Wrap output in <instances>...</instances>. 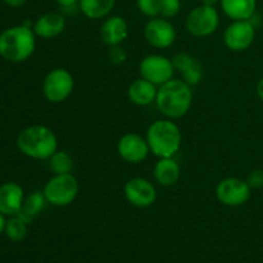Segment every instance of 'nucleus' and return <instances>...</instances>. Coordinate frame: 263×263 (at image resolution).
I'll use <instances>...</instances> for the list:
<instances>
[{
  "label": "nucleus",
  "mask_w": 263,
  "mask_h": 263,
  "mask_svg": "<svg viewBox=\"0 0 263 263\" xmlns=\"http://www.w3.org/2000/svg\"><path fill=\"white\" fill-rule=\"evenodd\" d=\"M181 9V0H161V17L174 18Z\"/></svg>",
  "instance_id": "obj_26"
},
{
  "label": "nucleus",
  "mask_w": 263,
  "mask_h": 263,
  "mask_svg": "<svg viewBox=\"0 0 263 263\" xmlns=\"http://www.w3.org/2000/svg\"><path fill=\"white\" fill-rule=\"evenodd\" d=\"M139 72L143 79L148 80L156 86H161L174 79L175 66L172 59H168L167 57L161 54H151L140 61Z\"/></svg>",
  "instance_id": "obj_8"
},
{
  "label": "nucleus",
  "mask_w": 263,
  "mask_h": 263,
  "mask_svg": "<svg viewBox=\"0 0 263 263\" xmlns=\"http://www.w3.org/2000/svg\"><path fill=\"white\" fill-rule=\"evenodd\" d=\"M256 39V27L252 20L233 21L223 32V43L231 51H244Z\"/></svg>",
  "instance_id": "obj_10"
},
{
  "label": "nucleus",
  "mask_w": 263,
  "mask_h": 263,
  "mask_svg": "<svg viewBox=\"0 0 263 263\" xmlns=\"http://www.w3.org/2000/svg\"><path fill=\"white\" fill-rule=\"evenodd\" d=\"M108 57H109L110 62L113 64H122L127 59V54H126L125 49L121 48L120 45L110 46L109 51H108Z\"/></svg>",
  "instance_id": "obj_27"
},
{
  "label": "nucleus",
  "mask_w": 263,
  "mask_h": 263,
  "mask_svg": "<svg viewBox=\"0 0 263 263\" xmlns=\"http://www.w3.org/2000/svg\"><path fill=\"white\" fill-rule=\"evenodd\" d=\"M74 87L73 76L66 68H53L43 80V95L48 102L58 104L71 97Z\"/></svg>",
  "instance_id": "obj_6"
},
{
  "label": "nucleus",
  "mask_w": 263,
  "mask_h": 263,
  "mask_svg": "<svg viewBox=\"0 0 263 263\" xmlns=\"http://www.w3.org/2000/svg\"><path fill=\"white\" fill-rule=\"evenodd\" d=\"M66 28V20L61 13L49 12L40 15L33 22L32 30L41 39H54L61 35Z\"/></svg>",
  "instance_id": "obj_17"
},
{
  "label": "nucleus",
  "mask_w": 263,
  "mask_h": 263,
  "mask_svg": "<svg viewBox=\"0 0 263 263\" xmlns=\"http://www.w3.org/2000/svg\"><path fill=\"white\" fill-rule=\"evenodd\" d=\"M128 36V25L121 15H110L100 27V39L107 46L121 45Z\"/></svg>",
  "instance_id": "obj_16"
},
{
  "label": "nucleus",
  "mask_w": 263,
  "mask_h": 263,
  "mask_svg": "<svg viewBox=\"0 0 263 263\" xmlns=\"http://www.w3.org/2000/svg\"><path fill=\"white\" fill-rule=\"evenodd\" d=\"M251 186L247 180L239 177H228L221 180L216 186L218 202L228 207H240L251 198Z\"/></svg>",
  "instance_id": "obj_9"
},
{
  "label": "nucleus",
  "mask_w": 263,
  "mask_h": 263,
  "mask_svg": "<svg viewBox=\"0 0 263 263\" xmlns=\"http://www.w3.org/2000/svg\"><path fill=\"white\" fill-rule=\"evenodd\" d=\"M154 179L161 186H174L180 179V166L174 157L159 158L154 166Z\"/></svg>",
  "instance_id": "obj_20"
},
{
  "label": "nucleus",
  "mask_w": 263,
  "mask_h": 263,
  "mask_svg": "<svg viewBox=\"0 0 263 263\" xmlns=\"http://www.w3.org/2000/svg\"><path fill=\"white\" fill-rule=\"evenodd\" d=\"M17 148L23 156L32 159H49L58 151V139L50 127L44 125L27 126L18 133Z\"/></svg>",
  "instance_id": "obj_3"
},
{
  "label": "nucleus",
  "mask_w": 263,
  "mask_h": 263,
  "mask_svg": "<svg viewBox=\"0 0 263 263\" xmlns=\"http://www.w3.org/2000/svg\"><path fill=\"white\" fill-rule=\"evenodd\" d=\"M220 26V15L215 7L200 4L187 13L185 27L190 35L195 37L211 36Z\"/></svg>",
  "instance_id": "obj_7"
},
{
  "label": "nucleus",
  "mask_w": 263,
  "mask_h": 263,
  "mask_svg": "<svg viewBox=\"0 0 263 263\" xmlns=\"http://www.w3.org/2000/svg\"><path fill=\"white\" fill-rule=\"evenodd\" d=\"M25 192L20 184L7 181L0 185V213L7 217L20 213L25 202Z\"/></svg>",
  "instance_id": "obj_14"
},
{
  "label": "nucleus",
  "mask_w": 263,
  "mask_h": 263,
  "mask_svg": "<svg viewBox=\"0 0 263 263\" xmlns=\"http://www.w3.org/2000/svg\"><path fill=\"white\" fill-rule=\"evenodd\" d=\"M36 49V35L32 27L17 25L0 32V57L10 63H22L32 57Z\"/></svg>",
  "instance_id": "obj_1"
},
{
  "label": "nucleus",
  "mask_w": 263,
  "mask_h": 263,
  "mask_svg": "<svg viewBox=\"0 0 263 263\" xmlns=\"http://www.w3.org/2000/svg\"><path fill=\"white\" fill-rule=\"evenodd\" d=\"M220 5L230 20L247 21L256 14L257 0H220Z\"/></svg>",
  "instance_id": "obj_19"
},
{
  "label": "nucleus",
  "mask_w": 263,
  "mask_h": 263,
  "mask_svg": "<svg viewBox=\"0 0 263 263\" xmlns=\"http://www.w3.org/2000/svg\"><path fill=\"white\" fill-rule=\"evenodd\" d=\"M5 225H7V216H4L3 213H0V235L4 234Z\"/></svg>",
  "instance_id": "obj_32"
},
{
  "label": "nucleus",
  "mask_w": 263,
  "mask_h": 263,
  "mask_svg": "<svg viewBox=\"0 0 263 263\" xmlns=\"http://www.w3.org/2000/svg\"><path fill=\"white\" fill-rule=\"evenodd\" d=\"M157 91H158V87L156 85L141 77L131 82L127 90V97L133 104L146 107L156 102Z\"/></svg>",
  "instance_id": "obj_18"
},
{
  "label": "nucleus",
  "mask_w": 263,
  "mask_h": 263,
  "mask_svg": "<svg viewBox=\"0 0 263 263\" xmlns=\"http://www.w3.org/2000/svg\"><path fill=\"white\" fill-rule=\"evenodd\" d=\"M3 2L10 8H21L26 4L27 0H3Z\"/></svg>",
  "instance_id": "obj_30"
},
{
  "label": "nucleus",
  "mask_w": 263,
  "mask_h": 263,
  "mask_svg": "<svg viewBox=\"0 0 263 263\" xmlns=\"http://www.w3.org/2000/svg\"><path fill=\"white\" fill-rule=\"evenodd\" d=\"M256 92H257V97L259 98V100L263 103V77L258 81L256 87Z\"/></svg>",
  "instance_id": "obj_31"
},
{
  "label": "nucleus",
  "mask_w": 263,
  "mask_h": 263,
  "mask_svg": "<svg viewBox=\"0 0 263 263\" xmlns=\"http://www.w3.org/2000/svg\"><path fill=\"white\" fill-rule=\"evenodd\" d=\"M144 36L149 45L158 49H166L174 45L176 40L175 26L164 17H153L144 27Z\"/></svg>",
  "instance_id": "obj_11"
},
{
  "label": "nucleus",
  "mask_w": 263,
  "mask_h": 263,
  "mask_svg": "<svg viewBox=\"0 0 263 263\" xmlns=\"http://www.w3.org/2000/svg\"><path fill=\"white\" fill-rule=\"evenodd\" d=\"M118 156L127 163L138 164L148 158L151 149L148 141L139 134H125L117 143Z\"/></svg>",
  "instance_id": "obj_13"
},
{
  "label": "nucleus",
  "mask_w": 263,
  "mask_h": 263,
  "mask_svg": "<svg viewBox=\"0 0 263 263\" xmlns=\"http://www.w3.org/2000/svg\"><path fill=\"white\" fill-rule=\"evenodd\" d=\"M116 5V0H80L79 9L90 20L108 17Z\"/></svg>",
  "instance_id": "obj_21"
},
{
  "label": "nucleus",
  "mask_w": 263,
  "mask_h": 263,
  "mask_svg": "<svg viewBox=\"0 0 263 263\" xmlns=\"http://www.w3.org/2000/svg\"><path fill=\"white\" fill-rule=\"evenodd\" d=\"M200 3L204 5H210V7H216V4L220 3V0H200Z\"/></svg>",
  "instance_id": "obj_33"
},
{
  "label": "nucleus",
  "mask_w": 263,
  "mask_h": 263,
  "mask_svg": "<svg viewBox=\"0 0 263 263\" xmlns=\"http://www.w3.org/2000/svg\"><path fill=\"white\" fill-rule=\"evenodd\" d=\"M145 139L154 156L171 158L181 148L182 134L179 126L168 118L154 121L146 130Z\"/></svg>",
  "instance_id": "obj_4"
},
{
  "label": "nucleus",
  "mask_w": 263,
  "mask_h": 263,
  "mask_svg": "<svg viewBox=\"0 0 263 263\" xmlns=\"http://www.w3.org/2000/svg\"><path fill=\"white\" fill-rule=\"evenodd\" d=\"M27 226L28 223L18 215L10 216L7 218L4 234L13 243H20L27 236Z\"/></svg>",
  "instance_id": "obj_23"
},
{
  "label": "nucleus",
  "mask_w": 263,
  "mask_h": 263,
  "mask_svg": "<svg viewBox=\"0 0 263 263\" xmlns=\"http://www.w3.org/2000/svg\"><path fill=\"white\" fill-rule=\"evenodd\" d=\"M175 69L181 74L182 80L190 86H197L202 82L204 69L202 63L189 53H177L172 58Z\"/></svg>",
  "instance_id": "obj_15"
},
{
  "label": "nucleus",
  "mask_w": 263,
  "mask_h": 263,
  "mask_svg": "<svg viewBox=\"0 0 263 263\" xmlns=\"http://www.w3.org/2000/svg\"><path fill=\"white\" fill-rule=\"evenodd\" d=\"M55 2L62 9H69V8H76L80 0H55Z\"/></svg>",
  "instance_id": "obj_29"
},
{
  "label": "nucleus",
  "mask_w": 263,
  "mask_h": 263,
  "mask_svg": "<svg viewBox=\"0 0 263 263\" xmlns=\"http://www.w3.org/2000/svg\"><path fill=\"white\" fill-rule=\"evenodd\" d=\"M80 185L72 174L54 175L44 186L46 202L54 207H67L77 198Z\"/></svg>",
  "instance_id": "obj_5"
},
{
  "label": "nucleus",
  "mask_w": 263,
  "mask_h": 263,
  "mask_svg": "<svg viewBox=\"0 0 263 263\" xmlns=\"http://www.w3.org/2000/svg\"><path fill=\"white\" fill-rule=\"evenodd\" d=\"M247 182L251 186V189H262L263 187V170L256 168L248 175Z\"/></svg>",
  "instance_id": "obj_28"
},
{
  "label": "nucleus",
  "mask_w": 263,
  "mask_h": 263,
  "mask_svg": "<svg viewBox=\"0 0 263 263\" xmlns=\"http://www.w3.org/2000/svg\"><path fill=\"white\" fill-rule=\"evenodd\" d=\"M49 167L54 175L71 174L73 168V159L66 151H57L49 158Z\"/></svg>",
  "instance_id": "obj_24"
},
{
  "label": "nucleus",
  "mask_w": 263,
  "mask_h": 263,
  "mask_svg": "<svg viewBox=\"0 0 263 263\" xmlns=\"http://www.w3.org/2000/svg\"><path fill=\"white\" fill-rule=\"evenodd\" d=\"M125 198L131 205L138 208H148L157 200L156 186L144 177H133L123 186Z\"/></svg>",
  "instance_id": "obj_12"
},
{
  "label": "nucleus",
  "mask_w": 263,
  "mask_h": 263,
  "mask_svg": "<svg viewBox=\"0 0 263 263\" xmlns=\"http://www.w3.org/2000/svg\"><path fill=\"white\" fill-rule=\"evenodd\" d=\"M140 13L146 17H158L161 14V0H136Z\"/></svg>",
  "instance_id": "obj_25"
},
{
  "label": "nucleus",
  "mask_w": 263,
  "mask_h": 263,
  "mask_svg": "<svg viewBox=\"0 0 263 263\" xmlns=\"http://www.w3.org/2000/svg\"><path fill=\"white\" fill-rule=\"evenodd\" d=\"M193 103V90L184 80H170L158 87L156 105L170 120L181 118L189 112Z\"/></svg>",
  "instance_id": "obj_2"
},
{
  "label": "nucleus",
  "mask_w": 263,
  "mask_h": 263,
  "mask_svg": "<svg viewBox=\"0 0 263 263\" xmlns=\"http://www.w3.org/2000/svg\"><path fill=\"white\" fill-rule=\"evenodd\" d=\"M45 195L43 192H33L25 198L22 208H21L18 216L22 217L27 223H31L41 212L46 205Z\"/></svg>",
  "instance_id": "obj_22"
}]
</instances>
